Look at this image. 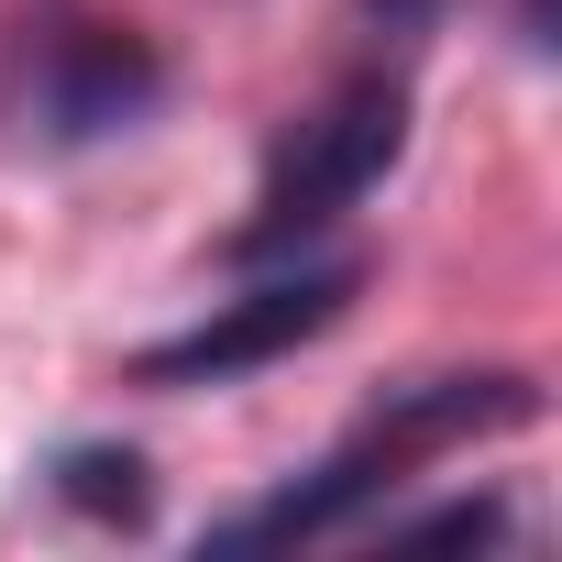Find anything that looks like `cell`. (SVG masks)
Returning a JSON list of instances; mask_svg holds the SVG:
<instances>
[{"label":"cell","mask_w":562,"mask_h":562,"mask_svg":"<svg viewBox=\"0 0 562 562\" xmlns=\"http://www.w3.org/2000/svg\"><path fill=\"white\" fill-rule=\"evenodd\" d=\"M397 144H408V89L397 78H353L342 100H321L310 122H299V144L265 166V188H254V221L232 232V254L243 265H265V254H288V243H310V232H331L386 166H397Z\"/></svg>","instance_id":"1"},{"label":"cell","mask_w":562,"mask_h":562,"mask_svg":"<svg viewBox=\"0 0 562 562\" xmlns=\"http://www.w3.org/2000/svg\"><path fill=\"white\" fill-rule=\"evenodd\" d=\"M353 288H364V265H310V276H265V288H243V299H221L199 331H177V342H155L133 375L144 386H221V375H254V364H276V353H299V342H321L342 310H353Z\"/></svg>","instance_id":"2"},{"label":"cell","mask_w":562,"mask_h":562,"mask_svg":"<svg viewBox=\"0 0 562 562\" xmlns=\"http://www.w3.org/2000/svg\"><path fill=\"white\" fill-rule=\"evenodd\" d=\"M155 89H166L155 45H133V34H111V23L56 34V45H45V67H34V111H45V133H56V144H100V133H122Z\"/></svg>","instance_id":"3"},{"label":"cell","mask_w":562,"mask_h":562,"mask_svg":"<svg viewBox=\"0 0 562 562\" xmlns=\"http://www.w3.org/2000/svg\"><path fill=\"white\" fill-rule=\"evenodd\" d=\"M67 496H78L89 518H144V507H155V485H144L133 452H67Z\"/></svg>","instance_id":"4"},{"label":"cell","mask_w":562,"mask_h":562,"mask_svg":"<svg viewBox=\"0 0 562 562\" xmlns=\"http://www.w3.org/2000/svg\"><path fill=\"white\" fill-rule=\"evenodd\" d=\"M496 529H507L496 496H452V507H430V518H397L386 540H408V551H463V540H474V551H485Z\"/></svg>","instance_id":"5"},{"label":"cell","mask_w":562,"mask_h":562,"mask_svg":"<svg viewBox=\"0 0 562 562\" xmlns=\"http://www.w3.org/2000/svg\"><path fill=\"white\" fill-rule=\"evenodd\" d=\"M364 12H375V23H386V34H430V23H441V12H452V0H364Z\"/></svg>","instance_id":"6"}]
</instances>
